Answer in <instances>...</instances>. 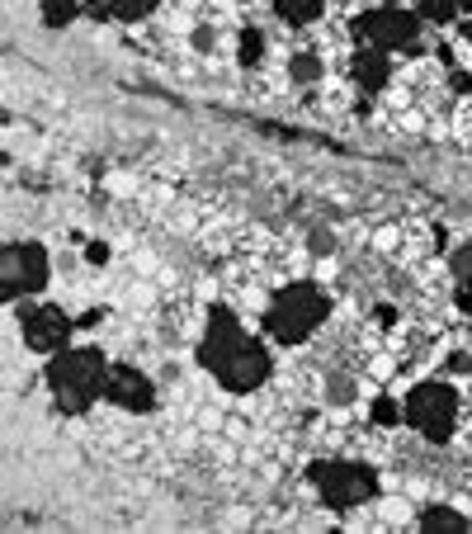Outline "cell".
<instances>
[{"instance_id":"cell-1","label":"cell","mask_w":472,"mask_h":534,"mask_svg":"<svg viewBox=\"0 0 472 534\" xmlns=\"http://www.w3.org/2000/svg\"><path fill=\"white\" fill-rule=\"evenodd\" d=\"M105 383H109V360L99 355L95 345H80V350H57L53 364H47V388H53L57 407L62 411H90L99 397H105Z\"/></svg>"},{"instance_id":"cell-2","label":"cell","mask_w":472,"mask_h":534,"mask_svg":"<svg viewBox=\"0 0 472 534\" xmlns=\"http://www.w3.org/2000/svg\"><path fill=\"white\" fill-rule=\"evenodd\" d=\"M331 312L326 303V293L316 289V284H289L274 303H269V317H265V326H269V336L274 341H302V336H312L316 326H322V317Z\"/></svg>"},{"instance_id":"cell-3","label":"cell","mask_w":472,"mask_h":534,"mask_svg":"<svg viewBox=\"0 0 472 534\" xmlns=\"http://www.w3.org/2000/svg\"><path fill=\"white\" fill-rule=\"evenodd\" d=\"M47 284V251L38 242H10L0 251V298L14 303V298H29Z\"/></svg>"},{"instance_id":"cell-4","label":"cell","mask_w":472,"mask_h":534,"mask_svg":"<svg viewBox=\"0 0 472 534\" xmlns=\"http://www.w3.org/2000/svg\"><path fill=\"white\" fill-rule=\"evenodd\" d=\"M407 421L420 430L426 440H449L453 436V416H459V397L449 383H420L407 397Z\"/></svg>"},{"instance_id":"cell-5","label":"cell","mask_w":472,"mask_h":534,"mask_svg":"<svg viewBox=\"0 0 472 534\" xmlns=\"http://www.w3.org/2000/svg\"><path fill=\"white\" fill-rule=\"evenodd\" d=\"M312 478H316V487H322V502L335 506V511L359 506V502H368V496L378 492L374 473L359 469V463H316Z\"/></svg>"},{"instance_id":"cell-6","label":"cell","mask_w":472,"mask_h":534,"mask_svg":"<svg viewBox=\"0 0 472 534\" xmlns=\"http://www.w3.org/2000/svg\"><path fill=\"white\" fill-rule=\"evenodd\" d=\"M20 331H24V345L38 350V355H57L72 341V317H66L57 303H33L20 317Z\"/></svg>"},{"instance_id":"cell-7","label":"cell","mask_w":472,"mask_h":534,"mask_svg":"<svg viewBox=\"0 0 472 534\" xmlns=\"http://www.w3.org/2000/svg\"><path fill=\"white\" fill-rule=\"evenodd\" d=\"M213 374H217V383H223L227 393H256L269 378V350L260 341H246L241 350H232Z\"/></svg>"},{"instance_id":"cell-8","label":"cell","mask_w":472,"mask_h":534,"mask_svg":"<svg viewBox=\"0 0 472 534\" xmlns=\"http://www.w3.org/2000/svg\"><path fill=\"white\" fill-rule=\"evenodd\" d=\"M354 33H359L368 47H411L416 33H420V20L407 10H374L354 24Z\"/></svg>"},{"instance_id":"cell-9","label":"cell","mask_w":472,"mask_h":534,"mask_svg":"<svg viewBox=\"0 0 472 534\" xmlns=\"http://www.w3.org/2000/svg\"><path fill=\"white\" fill-rule=\"evenodd\" d=\"M246 341H250V336L241 331V322H236L227 308H213V312H208V331H204V341H198V364L213 374L217 364H223L232 350H241Z\"/></svg>"},{"instance_id":"cell-10","label":"cell","mask_w":472,"mask_h":534,"mask_svg":"<svg viewBox=\"0 0 472 534\" xmlns=\"http://www.w3.org/2000/svg\"><path fill=\"white\" fill-rule=\"evenodd\" d=\"M105 397L114 407H123V411H151V407H156V388H151V378L142 369H132V364H109Z\"/></svg>"},{"instance_id":"cell-11","label":"cell","mask_w":472,"mask_h":534,"mask_svg":"<svg viewBox=\"0 0 472 534\" xmlns=\"http://www.w3.org/2000/svg\"><path fill=\"white\" fill-rule=\"evenodd\" d=\"M354 81L368 90H378L383 81H387V57H383V47H364L359 57H354Z\"/></svg>"},{"instance_id":"cell-12","label":"cell","mask_w":472,"mask_h":534,"mask_svg":"<svg viewBox=\"0 0 472 534\" xmlns=\"http://www.w3.org/2000/svg\"><path fill=\"white\" fill-rule=\"evenodd\" d=\"M420 530H468V515L453 506H430L420 511Z\"/></svg>"},{"instance_id":"cell-13","label":"cell","mask_w":472,"mask_h":534,"mask_svg":"<svg viewBox=\"0 0 472 534\" xmlns=\"http://www.w3.org/2000/svg\"><path fill=\"white\" fill-rule=\"evenodd\" d=\"M80 10H86L80 0H43V24L47 29H62V24H72Z\"/></svg>"},{"instance_id":"cell-14","label":"cell","mask_w":472,"mask_h":534,"mask_svg":"<svg viewBox=\"0 0 472 534\" xmlns=\"http://www.w3.org/2000/svg\"><path fill=\"white\" fill-rule=\"evenodd\" d=\"M279 14L289 24H308V20L322 14V0H279Z\"/></svg>"},{"instance_id":"cell-15","label":"cell","mask_w":472,"mask_h":534,"mask_svg":"<svg viewBox=\"0 0 472 534\" xmlns=\"http://www.w3.org/2000/svg\"><path fill=\"white\" fill-rule=\"evenodd\" d=\"M289 76H293V86H312V81L322 76V62L308 57V53H298V57L289 62Z\"/></svg>"},{"instance_id":"cell-16","label":"cell","mask_w":472,"mask_h":534,"mask_svg":"<svg viewBox=\"0 0 472 534\" xmlns=\"http://www.w3.org/2000/svg\"><path fill=\"white\" fill-rule=\"evenodd\" d=\"M109 5H114V20H147V14L151 10H156V0H109Z\"/></svg>"},{"instance_id":"cell-17","label":"cell","mask_w":472,"mask_h":534,"mask_svg":"<svg viewBox=\"0 0 472 534\" xmlns=\"http://www.w3.org/2000/svg\"><path fill=\"white\" fill-rule=\"evenodd\" d=\"M468 5V0H420V14H430V20H453Z\"/></svg>"},{"instance_id":"cell-18","label":"cell","mask_w":472,"mask_h":534,"mask_svg":"<svg viewBox=\"0 0 472 534\" xmlns=\"http://www.w3.org/2000/svg\"><path fill=\"white\" fill-rule=\"evenodd\" d=\"M326 397L335 407H345V403H354V378H345V374H335L331 383H326Z\"/></svg>"},{"instance_id":"cell-19","label":"cell","mask_w":472,"mask_h":534,"mask_svg":"<svg viewBox=\"0 0 472 534\" xmlns=\"http://www.w3.org/2000/svg\"><path fill=\"white\" fill-rule=\"evenodd\" d=\"M260 53H265L260 33H256V29H250V33H241V66H250V62H256Z\"/></svg>"},{"instance_id":"cell-20","label":"cell","mask_w":472,"mask_h":534,"mask_svg":"<svg viewBox=\"0 0 472 534\" xmlns=\"http://www.w3.org/2000/svg\"><path fill=\"white\" fill-rule=\"evenodd\" d=\"M213 47H217V33L208 24H198L194 29V53H213Z\"/></svg>"},{"instance_id":"cell-21","label":"cell","mask_w":472,"mask_h":534,"mask_svg":"<svg viewBox=\"0 0 472 534\" xmlns=\"http://www.w3.org/2000/svg\"><path fill=\"white\" fill-rule=\"evenodd\" d=\"M453 275H459L463 284H472V246H463V251L453 256Z\"/></svg>"},{"instance_id":"cell-22","label":"cell","mask_w":472,"mask_h":534,"mask_svg":"<svg viewBox=\"0 0 472 534\" xmlns=\"http://www.w3.org/2000/svg\"><path fill=\"white\" fill-rule=\"evenodd\" d=\"M312 251H316V256H331V251H335V237L316 227V232H312Z\"/></svg>"},{"instance_id":"cell-23","label":"cell","mask_w":472,"mask_h":534,"mask_svg":"<svg viewBox=\"0 0 472 534\" xmlns=\"http://www.w3.org/2000/svg\"><path fill=\"white\" fill-rule=\"evenodd\" d=\"M86 14H90V20H105V14H114V5H109V0H90Z\"/></svg>"},{"instance_id":"cell-24","label":"cell","mask_w":472,"mask_h":534,"mask_svg":"<svg viewBox=\"0 0 472 534\" xmlns=\"http://www.w3.org/2000/svg\"><path fill=\"white\" fill-rule=\"evenodd\" d=\"M374 411H378V421H383V426H392V421H397V407H392V403H387V397H383V403H378Z\"/></svg>"},{"instance_id":"cell-25","label":"cell","mask_w":472,"mask_h":534,"mask_svg":"<svg viewBox=\"0 0 472 534\" xmlns=\"http://www.w3.org/2000/svg\"><path fill=\"white\" fill-rule=\"evenodd\" d=\"M383 515H387V521H401V515H407V506H401V502H387Z\"/></svg>"},{"instance_id":"cell-26","label":"cell","mask_w":472,"mask_h":534,"mask_svg":"<svg viewBox=\"0 0 472 534\" xmlns=\"http://www.w3.org/2000/svg\"><path fill=\"white\" fill-rule=\"evenodd\" d=\"M109 185H114V194H128V190H132V180H128V175H114Z\"/></svg>"}]
</instances>
